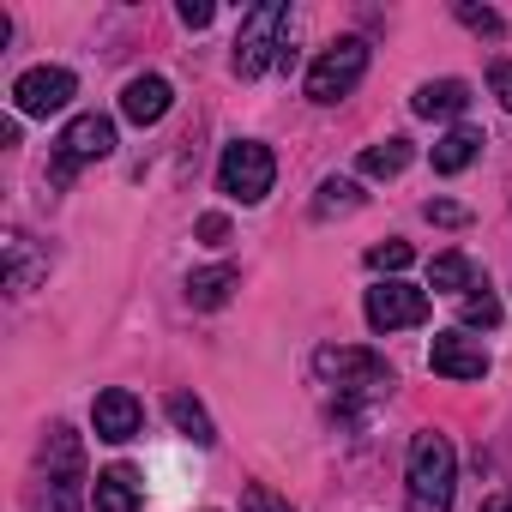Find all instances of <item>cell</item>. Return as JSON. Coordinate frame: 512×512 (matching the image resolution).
I'll use <instances>...</instances> for the list:
<instances>
[{
    "instance_id": "1",
    "label": "cell",
    "mask_w": 512,
    "mask_h": 512,
    "mask_svg": "<svg viewBox=\"0 0 512 512\" xmlns=\"http://www.w3.org/2000/svg\"><path fill=\"white\" fill-rule=\"evenodd\" d=\"M452 488H458V452L446 434H416L410 440V464H404V500L410 512H452Z\"/></svg>"
},
{
    "instance_id": "2",
    "label": "cell",
    "mask_w": 512,
    "mask_h": 512,
    "mask_svg": "<svg viewBox=\"0 0 512 512\" xmlns=\"http://www.w3.org/2000/svg\"><path fill=\"white\" fill-rule=\"evenodd\" d=\"M284 31H290V7L284 0H266V7H253L247 19H241V31H235V73L241 79H260L266 67H278L284 61Z\"/></svg>"
},
{
    "instance_id": "3",
    "label": "cell",
    "mask_w": 512,
    "mask_h": 512,
    "mask_svg": "<svg viewBox=\"0 0 512 512\" xmlns=\"http://www.w3.org/2000/svg\"><path fill=\"white\" fill-rule=\"evenodd\" d=\"M272 181H278V157L260 139H235L223 151V163H217V187L229 199H241V205H260L272 193Z\"/></svg>"
},
{
    "instance_id": "4",
    "label": "cell",
    "mask_w": 512,
    "mask_h": 512,
    "mask_svg": "<svg viewBox=\"0 0 512 512\" xmlns=\"http://www.w3.org/2000/svg\"><path fill=\"white\" fill-rule=\"evenodd\" d=\"M368 73V43L362 37H338L314 67H308V97L314 103H344Z\"/></svg>"
},
{
    "instance_id": "5",
    "label": "cell",
    "mask_w": 512,
    "mask_h": 512,
    "mask_svg": "<svg viewBox=\"0 0 512 512\" xmlns=\"http://www.w3.org/2000/svg\"><path fill=\"white\" fill-rule=\"evenodd\" d=\"M314 374L332 380L338 392H392V368H386V356H374V350H350V344H326V350L314 356Z\"/></svg>"
},
{
    "instance_id": "6",
    "label": "cell",
    "mask_w": 512,
    "mask_h": 512,
    "mask_svg": "<svg viewBox=\"0 0 512 512\" xmlns=\"http://www.w3.org/2000/svg\"><path fill=\"white\" fill-rule=\"evenodd\" d=\"M109 151H115V121H109V115H79V121H67V133L55 139V187L73 181L79 163H97V157H109Z\"/></svg>"
},
{
    "instance_id": "7",
    "label": "cell",
    "mask_w": 512,
    "mask_h": 512,
    "mask_svg": "<svg viewBox=\"0 0 512 512\" xmlns=\"http://www.w3.org/2000/svg\"><path fill=\"white\" fill-rule=\"evenodd\" d=\"M73 91H79V79H73L67 67H31V73H19V85H13V109H19V115H55V109L73 103Z\"/></svg>"
},
{
    "instance_id": "8",
    "label": "cell",
    "mask_w": 512,
    "mask_h": 512,
    "mask_svg": "<svg viewBox=\"0 0 512 512\" xmlns=\"http://www.w3.org/2000/svg\"><path fill=\"white\" fill-rule=\"evenodd\" d=\"M428 320V296L410 290V284H374L368 290V326L374 332H404V326H422Z\"/></svg>"
},
{
    "instance_id": "9",
    "label": "cell",
    "mask_w": 512,
    "mask_h": 512,
    "mask_svg": "<svg viewBox=\"0 0 512 512\" xmlns=\"http://www.w3.org/2000/svg\"><path fill=\"white\" fill-rule=\"evenodd\" d=\"M428 368L446 374V380H482L488 374V350L476 338H464V332H440L428 344Z\"/></svg>"
},
{
    "instance_id": "10",
    "label": "cell",
    "mask_w": 512,
    "mask_h": 512,
    "mask_svg": "<svg viewBox=\"0 0 512 512\" xmlns=\"http://www.w3.org/2000/svg\"><path fill=\"white\" fill-rule=\"evenodd\" d=\"M91 422H97V440L121 446V440H133V434H139L145 410H139V398H133V392L109 386V392H97V404H91Z\"/></svg>"
},
{
    "instance_id": "11",
    "label": "cell",
    "mask_w": 512,
    "mask_h": 512,
    "mask_svg": "<svg viewBox=\"0 0 512 512\" xmlns=\"http://www.w3.org/2000/svg\"><path fill=\"white\" fill-rule=\"evenodd\" d=\"M169 103H175V91H169V79H157V73H139V79L121 91V115H127L133 127L163 121V115H169Z\"/></svg>"
},
{
    "instance_id": "12",
    "label": "cell",
    "mask_w": 512,
    "mask_h": 512,
    "mask_svg": "<svg viewBox=\"0 0 512 512\" xmlns=\"http://www.w3.org/2000/svg\"><path fill=\"white\" fill-rule=\"evenodd\" d=\"M410 109H416L422 121H452V115L470 109V85H464V79H434V85H422V91L410 97Z\"/></svg>"
},
{
    "instance_id": "13",
    "label": "cell",
    "mask_w": 512,
    "mask_h": 512,
    "mask_svg": "<svg viewBox=\"0 0 512 512\" xmlns=\"http://www.w3.org/2000/svg\"><path fill=\"white\" fill-rule=\"evenodd\" d=\"M91 506L97 512H139V476L127 464H109L97 476V488H91Z\"/></svg>"
},
{
    "instance_id": "14",
    "label": "cell",
    "mask_w": 512,
    "mask_h": 512,
    "mask_svg": "<svg viewBox=\"0 0 512 512\" xmlns=\"http://www.w3.org/2000/svg\"><path fill=\"white\" fill-rule=\"evenodd\" d=\"M235 284H241V278H235V266H205V272H193V278H187V302L211 314V308H223V302L235 296Z\"/></svg>"
},
{
    "instance_id": "15",
    "label": "cell",
    "mask_w": 512,
    "mask_h": 512,
    "mask_svg": "<svg viewBox=\"0 0 512 512\" xmlns=\"http://www.w3.org/2000/svg\"><path fill=\"white\" fill-rule=\"evenodd\" d=\"M43 476H85V446L73 428H49L43 440Z\"/></svg>"
},
{
    "instance_id": "16",
    "label": "cell",
    "mask_w": 512,
    "mask_h": 512,
    "mask_svg": "<svg viewBox=\"0 0 512 512\" xmlns=\"http://www.w3.org/2000/svg\"><path fill=\"white\" fill-rule=\"evenodd\" d=\"M476 151H482V133H476V127H452V133L434 145V169H440V175H464V169L476 163Z\"/></svg>"
},
{
    "instance_id": "17",
    "label": "cell",
    "mask_w": 512,
    "mask_h": 512,
    "mask_svg": "<svg viewBox=\"0 0 512 512\" xmlns=\"http://www.w3.org/2000/svg\"><path fill=\"white\" fill-rule=\"evenodd\" d=\"M163 410H169V422H175L193 446H211V440H217V428H211V416H205V404H199L193 392H169Z\"/></svg>"
},
{
    "instance_id": "18",
    "label": "cell",
    "mask_w": 512,
    "mask_h": 512,
    "mask_svg": "<svg viewBox=\"0 0 512 512\" xmlns=\"http://www.w3.org/2000/svg\"><path fill=\"white\" fill-rule=\"evenodd\" d=\"M410 139H380V145H368L362 151V175H374V181H392V175H404L410 169Z\"/></svg>"
},
{
    "instance_id": "19",
    "label": "cell",
    "mask_w": 512,
    "mask_h": 512,
    "mask_svg": "<svg viewBox=\"0 0 512 512\" xmlns=\"http://www.w3.org/2000/svg\"><path fill=\"white\" fill-rule=\"evenodd\" d=\"M43 272H49V260H37L31 241H25V235H7V284H13V290H31Z\"/></svg>"
},
{
    "instance_id": "20",
    "label": "cell",
    "mask_w": 512,
    "mask_h": 512,
    "mask_svg": "<svg viewBox=\"0 0 512 512\" xmlns=\"http://www.w3.org/2000/svg\"><path fill=\"white\" fill-rule=\"evenodd\" d=\"M79 482L85 476H43V488L31 494V512H79Z\"/></svg>"
},
{
    "instance_id": "21",
    "label": "cell",
    "mask_w": 512,
    "mask_h": 512,
    "mask_svg": "<svg viewBox=\"0 0 512 512\" xmlns=\"http://www.w3.org/2000/svg\"><path fill=\"white\" fill-rule=\"evenodd\" d=\"M428 290H476V266L464 260V253H440V260L428 266Z\"/></svg>"
},
{
    "instance_id": "22",
    "label": "cell",
    "mask_w": 512,
    "mask_h": 512,
    "mask_svg": "<svg viewBox=\"0 0 512 512\" xmlns=\"http://www.w3.org/2000/svg\"><path fill=\"white\" fill-rule=\"evenodd\" d=\"M356 205H362V187L350 175H326L320 199H314V217H338V211H356Z\"/></svg>"
},
{
    "instance_id": "23",
    "label": "cell",
    "mask_w": 512,
    "mask_h": 512,
    "mask_svg": "<svg viewBox=\"0 0 512 512\" xmlns=\"http://www.w3.org/2000/svg\"><path fill=\"white\" fill-rule=\"evenodd\" d=\"M458 314H464V326H482V332H488V326H500V302L488 296V284H482V290H470V296L458 302Z\"/></svg>"
},
{
    "instance_id": "24",
    "label": "cell",
    "mask_w": 512,
    "mask_h": 512,
    "mask_svg": "<svg viewBox=\"0 0 512 512\" xmlns=\"http://www.w3.org/2000/svg\"><path fill=\"white\" fill-rule=\"evenodd\" d=\"M452 13H458V25H470L476 37H506V19H500L494 7H470V0H458Z\"/></svg>"
},
{
    "instance_id": "25",
    "label": "cell",
    "mask_w": 512,
    "mask_h": 512,
    "mask_svg": "<svg viewBox=\"0 0 512 512\" xmlns=\"http://www.w3.org/2000/svg\"><path fill=\"white\" fill-rule=\"evenodd\" d=\"M410 260H416L410 241H380V247H368V266H374V272H404Z\"/></svg>"
},
{
    "instance_id": "26",
    "label": "cell",
    "mask_w": 512,
    "mask_h": 512,
    "mask_svg": "<svg viewBox=\"0 0 512 512\" xmlns=\"http://www.w3.org/2000/svg\"><path fill=\"white\" fill-rule=\"evenodd\" d=\"M241 512H296L278 488H266V482H253L247 494H241Z\"/></svg>"
},
{
    "instance_id": "27",
    "label": "cell",
    "mask_w": 512,
    "mask_h": 512,
    "mask_svg": "<svg viewBox=\"0 0 512 512\" xmlns=\"http://www.w3.org/2000/svg\"><path fill=\"white\" fill-rule=\"evenodd\" d=\"M193 235H199L205 247H223V241H229V217H223V211H205V217L193 223Z\"/></svg>"
},
{
    "instance_id": "28",
    "label": "cell",
    "mask_w": 512,
    "mask_h": 512,
    "mask_svg": "<svg viewBox=\"0 0 512 512\" xmlns=\"http://www.w3.org/2000/svg\"><path fill=\"white\" fill-rule=\"evenodd\" d=\"M470 211L464 205H452V199H428V223H446V229H458Z\"/></svg>"
},
{
    "instance_id": "29",
    "label": "cell",
    "mask_w": 512,
    "mask_h": 512,
    "mask_svg": "<svg viewBox=\"0 0 512 512\" xmlns=\"http://www.w3.org/2000/svg\"><path fill=\"white\" fill-rule=\"evenodd\" d=\"M488 85H494V97L512 109V61H494V73H488Z\"/></svg>"
},
{
    "instance_id": "30",
    "label": "cell",
    "mask_w": 512,
    "mask_h": 512,
    "mask_svg": "<svg viewBox=\"0 0 512 512\" xmlns=\"http://www.w3.org/2000/svg\"><path fill=\"white\" fill-rule=\"evenodd\" d=\"M181 25L187 31H205L211 25V7H205V0H181Z\"/></svg>"
},
{
    "instance_id": "31",
    "label": "cell",
    "mask_w": 512,
    "mask_h": 512,
    "mask_svg": "<svg viewBox=\"0 0 512 512\" xmlns=\"http://www.w3.org/2000/svg\"><path fill=\"white\" fill-rule=\"evenodd\" d=\"M482 512H512V488H506V494H488V500H482Z\"/></svg>"
}]
</instances>
